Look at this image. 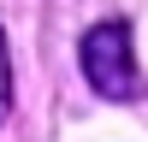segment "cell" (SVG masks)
<instances>
[{
  "label": "cell",
  "instance_id": "cell-1",
  "mask_svg": "<svg viewBox=\"0 0 148 142\" xmlns=\"http://www.w3.org/2000/svg\"><path fill=\"white\" fill-rule=\"evenodd\" d=\"M83 77L101 101H130L142 95V77H136V36H130V18H101L83 30Z\"/></svg>",
  "mask_w": 148,
  "mask_h": 142
},
{
  "label": "cell",
  "instance_id": "cell-2",
  "mask_svg": "<svg viewBox=\"0 0 148 142\" xmlns=\"http://www.w3.org/2000/svg\"><path fill=\"white\" fill-rule=\"evenodd\" d=\"M12 113V59H6V36H0V124Z\"/></svg>",
  "mask_w": 148,
  "mask_h": 142
}]
</instances>
